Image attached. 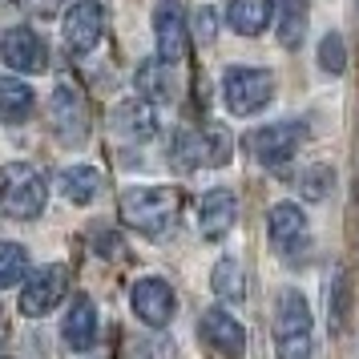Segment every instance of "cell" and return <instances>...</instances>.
Masks as SVG:
<instances>
[{
  "mask_svg": "<svg viewBox=\"0 0 359 359\" xmlns=\"http://www.w3.org/2000/svg\"><path fill=\"white\" fill-rule=\"evenodd\" d=\"M319 69H323V73H335V77L347 69V45H343L339 33H327L323 41H319Z\"/></svg>",
  "mask_w": 359,
  "mask_h": 359,
  "instance_id": "cell-27",
  "label": "cell"
},
{
  "mask_svg": "<svg viewBox=\"0 0 359 359\" xmlns=\"http://www.w3.org/2000/svg\"><path fill=\"white\" fill-rule=\"evenodd\" d=\"M327 311H331V323L343 327L347 323V311H351V278H347V271H335V278H331V291H327Z\"/></svg>",
  "mask_w": 359,
  "mask_h": 359,
  "instance_id": "cell-25",
  "label": "cell"
},
{
  "mask_svg": "<svg viewBox=\"0 0 359 359\" xmlns=\"http://www.w3.org/2000/svg\"><path fill=\"white\" fill-rule=\"evenodd\" d=\"M57 190L73 202V206H89L101 194V174L93 165H69L57 174Z\"/></svg>",
  "mask_w": 359,
  "mask_h": 359,
  "instance_id": "cell-17",
  "label": "cell"
},
{
  "mask_svg": "<svg viewBox=\"0 0 359 359\" xmlns=\"http://www.w3.org/2000/svg\"><path fill=\"white\" fill-rule=\"evenodd\" d=\"M271 8H278V45L299 49V41L307 33V4L303 0H271Z\"/></svg>",
  "mask_w": 359,
  "mask_h": 359,
  "instance_id": "cell-22",
  "label": "cell"
},
{
  "mask_svg": "<svg viewBox=\"0 0 359 359\" xmlns=\"http://www.w3.org/2000/svg\"><path fill=\"white\" fill-rule=\"evenodd\" d=\"M117 130L130 133V137H137V142L154 137V133H158V114H154V105L142 101V97L126 101V105L117 109Z\"/></svg>",
  "mask_w": 359,
  "mask_h": 359,
  "instance_id": "cell-21",
  "label": "cell"
},
{
  "mask_svg": "<svg viewBox=\"0 0 359 359\" xmlns=\"http://www.w3.org/2000/svg\"><path fill=\"white\" fill-rule=\"evenodd\" d=\"M303 137H307V126H303V121H275V126H262V130L250 133L246 146H250V154H255L262 165L278 170L283 162L294 158V149H299Z\"/></svg>",
  "mask_w": 359,
  "mask_h": 359,
  "instance_id": "cell-6",
  "label": "cell"
},
{
  "mask_svg": "<svg viewBox=\"0 0 359 359\" xmlns=\"http://www.w3.org/2000/svg\"><path fill=\"white\" fill-rule=\"evenodd\" d=\"M266 226H271V243L283 250V259H287V262H307V259H303V255L311 250L307 214L299 210L294 202H278V206H271Z\"/></svg>",
  "mask_w": 359,
  "mask_h": 359,
  "instance_id": "cell-8",
  "label": "cell"
},
{
  "mask_svg": "<svg viewBox=\"0 0 359 359\" xmlns=\"http://www.w3.org/2000/svg\"><path fill=\"white\" fill-rule=\"evenodd\" d=\"M0 57L4 65L17 69V73H45L49 69V45L33 33V29H8L0 36Z\"/></svg>",
  "mask_w": 359,
  "mask_h": 359,
  "instance_id": "cell-12",
  "label": "cell"
},
{
  "mask_svg": "<svg viewBox=\"0 0 359 359\" xmlns=\"http://www.w3.org/2000/svg\"><path fill=\"white\" fill-rule=\"evenodd\" d=\"M198 36H202V41H210V36H214V13H210V8H202V13H198Z\"/></svg>",
  "mask_w": 359,
  "mask_h": 359,
  "instance_id": "cell-28",
  "label": "cell"
},
{
  "mask_svg": "<svg viewBox=\"0 0 359 359\" xmlns=\"http://www.w3.org/2000/svg\"><path fill=\"white\" fill-rule=\"evenodd\" d=\"M210 291L218 299H243V266L234 259H218L214 262V275H210Z\"/></svg>",
  "mask_w": 359,
  "mask_h": 359,
  "instance_id": "cell-23",
  "label": "cell"
},
{
  "mask_svg": "<svg viewBox=\"0 0 359 359\" xmlns=\"http://www.w3.org/2000/svg\"><path fill=\"white\" fill-rule=\"evenodd\" d=\"M49 117H53V130H57L61 142H73V146L85 142V133H89V109H85L81 89H77L73 81H61L57 89H53Z\"/></svg>",
  "mask_w": 359,
  "mask_h": 359,
  "instance_id": "cell-9",
  "label": "cell"
},
{
  "mask_svg": "<svg viewBox=\"0 0 359 359\" xmlns=\"http://www.w3.org/2000/svg\"><path fill=\"white\" fill-rule=\"evenodd\" d=\"M275 347L278 359H311V307L299 291H283L275 307Z\"/></svg>",
  "mask_w": 359,
  "mask_h": 359,
  "instance_id": "cell-3",
  "label": "cell"
},
{
  "mask_svg": "<svg viewBox=\"0 0 359 359\" xmlns=\"http://www.w3.org/2000/svg\"><path fill=\"white\" fill-rule=\"evenodd\" d=\"M198 331H202V339L210 343L218 355H226V359H243L246 355V331L230 311H222V307L206 311Z\"/></svg>",
  "mask_w": 359,
  "mask_h": 359,
  "instance_id": "cell-14",
  "label": "cell"
},
{
  "mask_svg": "<svg viewBox=\"0 0 359 359\" xmlns=\"http://www.w3.org/2000/svg\"><path fill=\"white\" fill-rule=\"evenodd\" d=\"M29 8H33V13H41V17H49L53 8H57V0H29Z\"/></svg>",
  "mask_w": 359,
  "mask_h": 359,
  "instance_id": "cell-30",
  "label": "cell"
},
{
  "mask_svg": "<svg viewBox=\"0 0 359 359\" xmlns=\"http://www.w3.org/2000/svg\"><path fill=\"white\" fill-rule=\"evenodd\" d=\"M93 246H97L101 255H105V250H121V246H117V238H114V234H97V238H93Z\"/></svg>",
  "mask_w": 359,
  "mask_h": 359,
  "instance_id": "cell-29",
  "label": "cell"
},
{
  "mask_svg": "<svg viewBox=\"0 0 359 359\" xmlns=\"http://www.w3.org/2000/svg\"><path fill=\"white\" fill-rule=\"evenodd\" d=\"M170 154H174V162H178L182 170L222 165L226 154H230V142H226V133L218 130V126H202V130H182L178 137H174Z\"/></svg>",
  "mask_w": 359,
  "mask_h": 359,
  "instance_id": "cell-5",
  "label": "cell"
},
{
  "mask_svg": "<svg viewBox=\"0 0 359 359\" xmlns=\"http://www.w3.org/2000/svg\"><path fill=\"white\" fill-rule=\"evenodd\" d=\"M61 335H65V343L73 351H89V347L97 343V307H93L89 294H77V299H73Z\"/></svg>",
  "mask_w": 359,
  "mask_h": 359,
  "instance_id": "cell-16",
  "label": "cell"
},
{
  "mask_svg": "<svg viewBox=\"0 0 359 359\" xmlns=\"http://www.w3.org/2000/svg\"><path fill=\"white\" fill-rule=\"evenodd\" d=\"M130 303L137 311V319L149 327H165L174 319V307H178V299H174L165 278H137L130 291Z\"/></svg>",
  "mask_w": 359,
  "mask_h": 359,
  "instance_id": "cell-13",
  "label": "cell"
},
{
  "mask_svg": "<svg viewBox=\"0 0 359 359\" xmlns=\"http://www.w3.org/2000/svg\"><path fill=\"white\" fill-rule=\"evenodd\" d=\"M45 198H49V186H45V174L36 165L8 162L0 170V214L29 222L45 210Z\"/></svg>",
  "mask_w": 359,
  "mask_h": 359,
  "instance_id": "cell-1",
  "label": "cell"
},
{
  "mask_svg": "<svg viewBox=\"0 0 359 359\" xmlns=\"http://www.w3.org/2000/svg\"><path fill=\"white\" fill-rule=\"evenodd\" d=\"M137 97L142 101H170L174 97V77H170V65H162L158 57H149L137 65Z\"/></svg>",
  "mask_w": 359,
  "mask_h": 359,
  "instance_id": "cell-19",
  "label": "cell"
},
{
  "mask_svg": "<svg viewBox=\"0 0 359 359\" xmlns=\"http://www.w3.org/2000/svg\"><path fill=\"white\" fill-rule=\"evenodd\" d=\"M182 210L178 190L170 186H130L121 194V218L142 234H162Z\"/></svg>",
  "mask_w": 359,
  "mask_h": 359,
  "instance_id": "cell-2",
  "label": "cell"
},
{
  "mask_svg": "<svg viewBox=\"0 0 359 359\" xmlns=\"http://www.w3.org/2000/svg\"><path fill=\"white\" fill-rule=\"evenodd\" d=\"M33 89L17 77H0V121H8V126H20L25 117L33 114Z\"/></svg>",
  "mask_w": 359,
  "mask_h": 359,
  "instance_id": "cell-20",
  "label": "cell"
},
{
  "mask_svg": "<svg viewBox=\"0 0 359 359\" xmlns=\"http://www.w3.org/2000/svg\"><path fill=\"white\" fill-rule=\"evenodd\" d=\"M275 97V77L266 69H250V65H230L222 73V101L234 117H250L259 114L266 101Z\"/></svg>",
  "mask_w": 359,
  "mask_h": 359,
  "instance_id": "cell-4",
  "label": "cell"
},
{
  "mask_svg": "<svg viewBox=\"0 0 359 359\" xmlns=\"http://www.w3.org/2000/svg\"><path fill=\"white\" fill-rule=\"evenodd\" d=\"M234 218H238V198L230 194V190H206L202 202H198V230L206 234V238H222L230 234L234 226Z\"/></svg>",
  "mask_w": 359,
  "mask_h": 359,
  "instance_id": "cell-15",
  "label": "cell"
},
{
  "mask_svg": "<svg viewBox=\"0 0 359 359\" xmlns=\"http://www.w3.org/2000/svg\"><path fill=\"white\" fill-rule=\"evenodd\" d=\"M69 291V271L61 262H49V266H41L33 275L25 278V291H20V311L29 315V319H41V315H49Z\"/></svg>",
  "mask_w": 359,
  "mask_h": 359,
  "instance_id": "cell-7",
  "label": "cell"
},
{
  "mask_svg": "<svg viewBox=\"0 0 359 359\" xmlns=\"http://www.w3.org/2000/svg\"><path fill=\"white\" fill-rule=\"evenodd\" d=\"M271 17H275L271 0H230V8H226L230 29L243 36H259L271 25Z\"/></svg>",
  "mask_w": 359,
  "mask_h": 359,
  "instance_id": "cell-18",
  "label": "cell"
},
{
  "mask_svg": "<svg viewBox=\"0 0 359 359\" xmlns=\"http://www.w3.org/2000/svg\"><path fill=\"white\" fill-rule=\"evenodd\" d=\"M331 186H335V174H331V165H311L299 174V190L307 202H323L331 194Z\"/></svg>",
  "mask_w": 359,
  "mask_h": 359,
  "instance_id": "cell-26",
  "label": "cell"
},
{
  "mask_svg": "<svg viewBox=\"0 0 359 359\" xmlns=\"http://www.w3.org/2000/svg\"><path fill=\"white\" fill-rule=\"evenodd\" d=\"M29 275V250L20 243H0V287H17Z\"/></svg>",
  "mask_w": 359,
  "mask_h": 359,
  "instance_id": "cell-24",
  "label": "cell"
},
{
  "mask_svg": "<svg viewBox=\"0 0 359 359\" xmlns=\"http://www.w3.org/2000/svg\"><path fill=\"white\" fill-rule=\"evenodd\" d=\"M101 33H105V8L97 0H73L65 13V25H61L65 49L73 57H85L89 49H97Z\"/></svg>",
  "mask_w": 359,
  "mask_h": 359,
  "instance_id": "cell-11",
  "label": "cell"
},
{
  "mask_svg": "<svg viewBox=\"0 0 359 359\" xmlns=\"http://www.w3.org/2000/svg\"><path fill=\"white\" fill-rule=\"evenodd\" d=\"M154 41H158V61L162 65H178L186 49H190V29H186V8L178 0H162L154 8Z\"/></svg>",
  "mask_w": 359,
  "mask_h": 359,
  "instance_id": "cell-10",
  "label": "cell"
}]
</instances>
